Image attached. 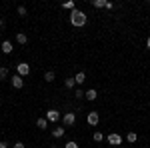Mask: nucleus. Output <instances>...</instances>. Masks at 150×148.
<instances>
[{
  "label": "nucleus",
  "instance_id": "nucleus-13",
  "mask_svg": "<svg viewBox=\"0 0 150 148\" xmlns=\"http://www.w3.org/2000/svg\"><path fill=\"white\" fill-rule=\"evenodd\" d=\"M36 126H38L40 130H46L48 128V120L46 118H38V120H36Z\"/></svg>",
  "mask_w": 150,
  "mask_h": 148
},
{
  "label": "nucleus",
  "instance_id": "nucleus-28",
  "mask_svg": "<svg viewBox=\"0 0 150 148\" xmlns=\"http://www.w3.org/2000/svg\"><path fill=\"white\" fill-rule=\"evenodd\" d=\"M0 28H2V18H0Z\"/></svg>",
  "mask_w": 150,
  "mask_h": 148
},
{
  "label": "nucleus",
  "instance_id": "nucleus-4",
  "mask_svg": "<svg viewBox=\"0 0 150 148\" xmlns=\"http://www.w3.org/2000/svg\"><path fill=\"white\" fill-rule=\"evenodd\" d=\"M76 124V114L74 112H66L62 114V126L66 128V126H74Z\"/></svg>",
  "mask_w": 150,
  "mask_h": 148
},
{
  "label": "nucleus",
  "instance_id": "nucleus-17",
  "mask_svg": "<svg viewBox=\"0 0 150 148\" xmlns=\"http://www.w3.org/2000/svg\"><path fill=\"white\" fill-rule=\"evenodd\" d=\"M54 78H56V74H54V70H48L46 74H44V80H46V82H54Z\"/></svg>",
  "mask_w": 150,
  "mask_h": 148
},
{
  "label": "nucleus",
  "instance_id": "nucleus-27",
  "mask_svg": "<svg viewBox=\"0 0 150 148\" xmlns=\"http://www.w3.org/2000/svg\"><path fill=\"white\" fill-rule=\"evenodd\" d=\"M50 148H58V146H56V144H50Z\"/></svg>",
  "mask_w": 150,
  "mask_h": 148
},
{
  "label": "nucleus",
  "instance_id": "nucleus-15",
  "mask_svg": "<svg viewBox=\"0 0 150 148\" xmlns=\"http://www.w3.org/2000/svg\"><path fill=\"white\" fill-rule=\"evenodd\" d=\"M106 2L108 0H92V6L94 8H106Z\"/></svg>",
  "mask_w": 150,
  "mask_h": 148
},
{
  "label": "nucleus",
  "instance_id": "nucleus-16",
  "mask_svg": "<svg viewBox=\"0 0 150 148\" xmlns=\"http://www.w3.org/2000/svg\"><path fill=\"white\" fill-rule=\"evenodd\" d=\"M126 140L130 142V144H134V142L138 140V134H136V132H128V134H126Z\"/></svg>",
  "mask_w": 150,
  "mask_h": 148
},
{
  "label": "nucleus",
  "instance_id": "nucleus-21",
  "mask_svg": "<svg viewBox=\"0 0 150 148\" xmlns=\"http://www.w3.org/2000/svg\"><path fill=\"white\" fill-rule=\"evenodd\" d=\"M6 76H8V68L6 66H0V80H4Z\"/></svg>",
  "mask_w": 150,
  "mask_h": 148
},
{
  "label": "nucleus",
  "instance_id": "nucleus-11",
  "mask_svg": "<svg viewBox=\"0 0 150 148\" xmlns=\"http://www.w3.org/2000/svg\"><path fill=\"white\" fill-rule=\"evenodd\" d=\"M74 80H76V86L84 84V82H86V72H78V74L74 76Z\"/></svg>",
  "mask_w": 150,
  "mask_h": 148
},
{
  "label": "nucleus",
  "instance_id": "nucleus-22",
  "mask_svg": "<svg viewBox=\"0 0 150 148\" xmlns=\"http://www.w3.org/2000/svg\"><path fill=\"white\" fill-rule=\"evenodd\" d=\"M64 148H78V144H76L74 140H68V142L64 144Z\"/></svg>",
  "mask_w": 150,
  "mask_h": 148
},
{
  "label": "nucleus",
  "instance_id": "nucleus-2",
  "mask_svg": "<svg viewBox=\"0 0 150 148\" xmlns=\"http://www.w3.org/2000/svg\"><path fill=\"white\" fill-rule=\"evenodd\" d=\"M44 118H46L48 122H54V124H56L58 120H62V114L58 112L56 108H50V110H46V116H44Z\"/></svg>",
  "mask_w": 150,
  "mask_h": 148
},
{
  "label": "nucleus",
  "instance_id": "nucleus-12",
  "mask_svg": "<svg viewBox=\"0 0 150 148\" xmlns=\"http://www.w3.org/2000/svg\"><path fill=\"white\" fill-rule=\"evenodd\" d=\"M64 86H66L68 90H76V80L74 78H66L64 80Z\"/></svg>",
  "mask_w": 150,
  "mask_h": 148
},
{
  "label": "nucleus",
  "instance_id": "nucleus-5",
  "mask_svg": "<svg viewBox=\"0 0 150 148\" xmlns=\"http://www.w3.org/2000/svg\"><path fill=\"white\" fill-rule=\"evenodd\" d=\"M16 74H20V76H28V74H30V64H28V62H18V64H16Z\"/></svg>",
  "mask_w": 150,
  "mask_h": 148
},
{
  "label": "nucleus",
  "instance_id": "nucleus-1",
  "mask_svg": "<svg viewBox=\"0 0 150 148\" xmlns=\"http://www.w3.org/2000/svg\"><path fill=\"white\" fill-rule=\"evenodd\" d=\"M86 22H88V16H86V12L78 10V8L70 12V24H72V26H76V28H82V26H86Z\"/></svg>",
  "mask_w": 150,
  "mask_h": 148
},
{
  "label": "nucleus",
  "instance_id": "nucleus-25",
  "mask_svg": "<svg viewBox=\"0 0 150 148\" xmlns=\"http://www.w3.org/2000/svg\"><path fill=\"white\" fill-rule=\"evenodd\" d=\"M0 148H8V142H0Z\"/></svg>",
  "mask_w": 150,
  "mask_h": 148
},
{
  "label": "nucleus",
  "instance_id": "nucleus-19",
  "mask_svg": "<svg viewBox=\"0 0 150 148\" xmlns=\"http://www.w3.org/2000/svg\"><path fill=\"white\" fill-rule=\"evenodd\" d=\"M92 138H94V142H102V140H104V134L100 132V130H96V132L92 134Z\"/></svg>",
  "mask_w": 150,
  "mask_h": 148
},
{
  "label": "nucleus",
  "instance_id": "nucleus-24",
  "mask_svg": "<svg viewBox=\"0 0 150 148\" xmlns=\"http://www.w3.org/2000/svg\"><path fill=\"white\" fill-rule=\"evenodd\" d=\"M12 148H26V146H24L22 142H14V146H12Z\"/></svg>",
  "mask_w": 150,
  "mask_h": 148
},
{
  "label": "nucleus",
  "instance_id": "nucleus-14",
  "mask_svg": "<svg viewBox=\"0 0 150 148\" xmlns=\"http://www.w3.org/2000/svg\"><path fill=\"white\" fill-rule=\"evenodd\" d=\"M16 42H18V44H26V42H28V36L24 34V32H18V34H16Z\"/></svg>",
  "mask_w": 150,
  "mask_h": 148
},
{
  "label": "nucleus",
  "instance_id": "nucleus-6",
  "mask_svg": "<svg viewBox=\"0 0 150 148\" xmlns=\"http://www.w3.org/2000/svg\"><path fill=\"white\" fill-rule=\"evenodd\" d=\"M86 122H88V126H96L98 122H100V114L96 112V110L88 112V114H86Z\"/></svg>",
  "mask_w": 150,
  "mask_h": 148
},
{
  "label": "nucleus",
  "instance_id": "nucleus-29",
  "mask_svg": "<svg viewBox=\"0 0 150 148\" xmlns=\"http://www.w3.org/2000/svg\"><path fill=\"white\" fill-rule=\"evenodd\" d=\"M148 106H150V102H148Z\"/></svg>",
  "mask_w": 150,
  "mask_h": 148
},
{
  "label": "nucleus",
  "instance_id": "nucleus-30",
  "mask_svg": "<svg viewBox=\"0 0 150 148\" xmlns=\"http://www.w3.org/2000/svg\"><path fill=\"white\" fill-rule=\"evenodd\" d=\"M146 148H148V146H146Z\"/></svg>",
  "mask_w": 150,
  "mask_h": 148
},
{
  "label": "nucleus",
  "instance_id": "nucleus-8",
  "mask_svg": "<svg viewBox=\"0 0 150 148\" xmlns=\"http://www.w3.org/2000/svg\"><path fill=\"white\" fill-rule=\"evenodd\" d=\"M64 132H66V128H64L62 124L52 128V136H54V138H62V136H64Z\"/></svg>",
  "mask_w": 150,
  "mask_h": 148
},
{
  "label": "nucleus",
  "instance_id": "nucleus-10",
  "mask_svg": "<svg viewBox=\"0 0 150 148\" xmlns=\"http://www.w3.org/2000/svg\"><path fill=\"white\" fill-rule=\"evenodd\" d=\"M84 98H86L88 102H92V100H96V98H98V92L94 90V88H90V90L84 92Z\"/></svg>",
  "mask_w": 150,
  "mask_h": 148
},
{
  "label": "nucleus",
  "instance_id": "nucleus-7",
  "mask_svg": "<svg viewBox=\"0 0 150 148\" xmlns=\"http://www.w3.org/2000/svg\"><path fill=\"white\" fill-rule=\"evenodd\" d=\"M10 82H12V86H14V88H22V86H24V80H22L20 74H14V76L10 78Z\"/></svg>",
  "mask_w": 150,
  "mask_h": 148
},
{
  "label": "nucleus",
  "instance_id": "nucleus-20",
  "mask_svg": "<svg viewBox=\"0 0 150 148\" xmlns=\"http://www.w3.org/2000/svg\"><path fill=\"white\" fill-rule=\"evenodd\" d=\"M74 98L82 100V98H84V90H82V88H76V90H74Z\"/></svg>",
  "mask_w": 150,
  "mask_h": 148
},
{
  "label": "nucleus",
  "instance_id": "nucleus-18",
  "mask_svg": "<svg viewBox=\"0 0 150 148\" xmlns=\"http://www.w3.org/2000/svg\"><path fill=\"white\" fill-rule=\"evenodd\" d=\"M62 8H68V10L72 12V10H76V4H74V0H68V2L62 4Z\"/></svg>",
  "mask_w": 150,
  "mask_h": 148
},
{
  "label": "nucleus",
  "instance_id": "nucleus-3",
  "mask_svg": "<svg viewBox=\"0 0 150 148\" xmlns=\"http://www.w3.org/2000/svg\"><path fill=\"white\" fill-rule=\"evenodd\" d=\"M106 142H108L110 146H120V144H122V136H120L118 132H110V134L106 136Z\"/></svg>",
  "mask_w": 150,
  "mask_h": 148
},
{
  "label": "nucleus",
  "instance_id": "nucleus-26",
  "mask_svg": "<svg viewBox=\"0 0 150 148\" xmlns=\"http://www.w3.org/2000/svg\"><path fill=\"white\" fill-rule=\"evenodd\" d=\"M146 48H148V50H150V38H148V40H146Z\"/></svg>",
  "mask_w": 150,
  "mask_h": 148
},
{
  "label": "nucleus",
  "instance_id": "nucleus-9",
  "mask_svg": "<svg viewBox=\"0 0 150 148\" xmlns=\"http://www.w3.org/2000/svg\"><path fill=\"white\" fill-rule=\"evenodd\" d=\"M0 48H2V52H4V54H10L12 50H14V46H12L10 40H4V42L0 44Z\"/></svg>",
  "mask_w": 150,
  "mask_h": 148
},
{
  "label": "nucleus",
  "instance_id": "nucleus-23",
  "mask_svg": "<svg viewBox=\"0 0 150 148\" xmlns=\"http://www.w3.org/2000/svg\"><path fill=\"white\" fill-rule=\"evenodd\" d=\"M26 8H24V6H18V14H20V16H26Z\"/></svg>",
  "mask_w": 150,
  "mask_h": 148
}]
</instances>
